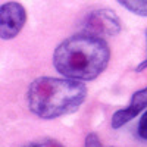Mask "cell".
Listing matches in <instances>:
<instances>
[{
  "label": "cell",
  "instance_id": "obj_4",
  "mask_svg": "<svg viewBox=\"0 0 147 147\" xmlns=\"http://www.w3.org/2000/svg\"><path fill=\"white\" fill-rule=\"evenodd\" d=\"M27 22V12L18 2H7L0 6V38L12 40L22 31Z\"/></svg>",
  "mask_w": 147,
  "mask_h": 147
},
{
  "label": "cell",
  "instance_id": "obj_5",
  "mask_svg": "<svg viewBox=\"0 0 147 147\" xmlns=\"http://www.w3.org/2000/svg\"><path fill=\"white\" fill-rule=\"evenodd\" d=\"M144 109H147V87L134 93L129 100V105L125 109L116 110L112 116L110 125L115 129H119L121 127L128 124L129 121H132L138 113H141Z\"/></svg>",
  "mask_w": 147,
  "mask_h": 147
},
{
  "label": "cell",
  "instance_id": "obj_1",
  "mask_svg": "<svg viewBox=\"0 0 147 147\" xmlns=\"http://www.w3.org/2000/svg\"><path fill=\"white\" fill-rule=\"evenodd\" d=\"M110 49L105 38L75 34L63 40L53 53V66L65 78L93 81L106 69Z\"/></svg>",
  "mask_w": 147,
  "mask_h": 147
},
{
  "label": "cell",
  "instance_id": "obj_3",
  "mask_svg": "<svg viewBox=\"0 0 147 147\" xmlns=\"http://www.w3.org/2000/svg\"><path fill=\"white\" fill-rule=\"evenodd\" d=\"M121 31V21L112 9H97L87 15L82 24V32L94 37H113Z\"/></svg>",
  "mask_w": 147,
  "mask_h": 147
},
{
  "label": "cell",
  "instance_id": "obj_6",
  "mask_svg": "<svg viewBox=\"0 0 147 147\" xmlns=\"http://www.w3.org/2000/svg\"><path fill=\"white\" fill-rule=\"evenodd\" d=\"M129 12L140 16H147V0H116Z\"/></svg>",
  "mask_w": 147,
  "mask_h": 147
},
{
  "label": "cell",
  "instance_id": "obj_10",
  "mask_svg": "<svg viewBox=\"0 0 147 147\" xmlns=\"http://www.w3.org/2000/svg\"><path fill=\"white\" fill-rule=\"evenodd\" d=\"M146 38H147V31H146ZM144 69H147V59H146V60H143V62L136 68V71H137V72H143Z\"/></svg>",
  "mask_w": 147,
  "mask_h": 147
},
{
  "label": "cell",
  "instance_id": "obj_7",
  "mask_svg": "<svg viewBox=\"0 0 147 147\" xmlns=\"http://www.w3.org/2000/svg\"><path fill=\"white\" fill-rule=\"evenodd\" d=\"M25 147H65L62 143H59L57 140H53V138H44V140H40V141H35V143H31Z\"/></svg>",
  "mask_w": 147,
  "mask_h": 147
},
{
  "label": "cell",
  "instance_id": "obj_2",
  "mask_svg": "<svg viewBox=\"0 0 147 147\" xmlns=\"http://www.w3.org/2000/svg\"><path fill=\"white\" fill-rule=\"evenodd\" d=\"M85 97L87 87L81 81L40 77L30 84L27 103L35 116L41 119H55L77 112Z\"/></svg>",
  "mask_w": 147,
  "mask_h": 147
},
{
  "label": "cell",
  "instance_id": "obj_9",
  "mask_svg": "<svg viewBox=\"0 0 147 147\" xmlns=\"http://www.w3.org/2000/svg\"><path fill=\"white\" fill-rule=\"evenodd\" d=\"M85 147H102V143L99 137H97V134L94 132L87 134V137H85Z\"/></svg>",
  "mask_w": 147,
  "mask_h": 147
},
{
  "label": "cell",
  "instance_id": "obj_8",
  "mask_svg": "<svg viewBox=\"0 0 147 147\" xmlns=\"http://www.w3.org/2000/svg\"><path fill=\"white\" fill-rule=\"evenodd\" d=\"M137 134H138V137L141 140H147V110H146V113L141 116V119L138 122Z\"/></svg>",
  "mask_w": 147,
  "mask_h": 147
}]
</instances>
